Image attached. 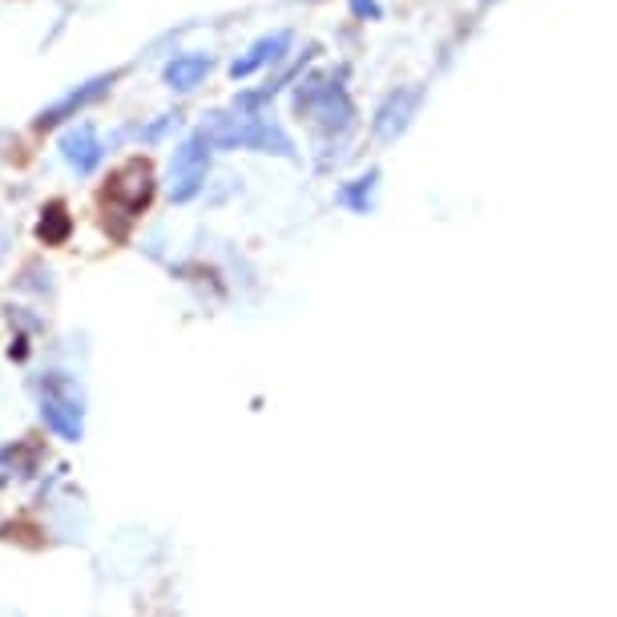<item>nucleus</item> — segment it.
I'll return each instance as SVG.
<instances>
[{
	"label": "nucleus",
	"mask_w": 617,
	"mask_h": 617,
	"mask_svg": "<svg viewBox=\"0 0 617 617\" xmlns=\"http://www.w3.org/2000/svg\"><path fill=\"white\" fill-rule=\"evenodd\" d=\"M202 138H206V146H219V150H258V153H279V158H291L295 153L291 138L270 117L246 114V109L214 114V121L202 129Z\"/></svg>",
	"instance_id": "f257e3e1"
},
{
	"label": "nucleus",
	"mask_w": 617,
	"mask_h": 617,
	"mask_svg": "<svg viewBox=\"0 0 617 617\" xmlns=\"http://www.w3.org/2000/svg\"><path fill=\"white\" fill-rule=\"evenodd\" d=\"M41 419H45L49 428L57 432L61 440L77 444L85 432V396H82V384L73 380V375H45V384H41Z\"/></svg>",
	"instance_id": "f03ea898"
},
{
	"label": "nucleus",
	"mask_w": 617,
	"mask_h": 617,
	"mask_svg": "<svg viewBox=\"0 0 617 617\" xmlns=\"http://www.w3.org/2000/svg\"><path fill=\"white\" fill-rule=\"evenodd\" d=\"M295 109L304 117H311L315 126L327 134H343L351 126V102L339 89V82H323V77H307L295 94Z\"/></svg>",
	"instance_id": "7ed1b4c3"
},
{
	"label": "nucleus",
	"mask_w": 617,
	"mask_h": 617,
	"mask_svg": "<svg viewBox=\"0 0 617 617\" xmlns=\"http://www.w3.org/2000/svg\"><path fill=\"white\" fill-rule=\"evenodd\" d=\"M206 170H210L206 138H202V134H190L174 150V162H170V199L174 202L199 199V190L206 187Z\"/></svg>",
	"instance_id": "20e7f679"
},
{
	"label": "nucleus",
	"mask_w": 617,
	"mask_h": 617,
	"mask_svg": "<svg viewBox=\"0 0 617 617\" xmlns=\"http://www.w3.org/2000/svg\"><path fill=\"white\" fill-rule=\"evenodd\" d=\"M150 194H153L150 162L129 158V162L114 174V182L105 187V206L114 210V214H121V219H134V214H141V210H146Z\"/></svg>",
	"instance_id": "39448f33"
},
{
	"label": "nucleus",
	"mask_w": 617,
	"mask_h": 617,
	"mask_svg": "<svg viewBox=\"0 0 617 617\" xmlns=\"http://www.w3.org/2000/svg\"><path fill=\"white\" fill-rule=\"evenodd\" d=\"M114 82H117V73H105V77H94V82H85L82 89H73V94H65L61 102H53V105L45 109V114L36 117V129H53V126H61L65 117L82 114L85 105H94L102 94H109V89H114Z\"/></svg>",
	"instance_id": "423d86ee"
},
{
	"label": "nucleus",
	"mask_w": 617,
	"mask_h": 617,
	"mask_svg": "<svg viewBox=\"0 0 617 617\" xmlns=\"http://www.w3.org/2000/svg\"><path fill=\"white\" fill-rule=\"evenodd\" d=\"M61 150H65V162H70L77 174H94L97 166H102L105 146H102V138L94 134V126H77L61 138Z\"/></svg>",
	"instance_id": "0eeeda50"
},
{
	"label": "nucleus",
	"mask_w": 617,
	"mask_h": 617,
	"mask_svg": "<svg viewBox=\"0 0 617 617\" xmlns=\"http://www.w3.org/2000/svg\"><path fill=\"white\" fill-rule=\"evenodd\" d=\"M419 94H412V89H400V94H392L384 105H380V114H375L372 129L380 141H396L404 129H408L412 121V109H416Z\"/></svg>",
	"instance_id": "6e6552de"
},
{
	"label": "nucleus",
	"mask_w": 617,
	"mask_h": 617,
	"mask_svg": "<svg viewBox=\"0 0 617 617\" xmlns=\"http://www.w3.org/2000/svg\"><path fill=\"white\" fill-rule=\"evenodd\" d=\"M287 49H291V33L263 36V41H255V45H251V53H246V57L234 61L231 77H251V73H258L263 65H279V61L287 57Z\"/></svg>",
	"instance_id": "1a4fd4ad"
},
{
	"label": "nucleus",
	"mask_w": 617,
	"mask_h": 617,
	"mask_svg": "<svg viewBox=\"0 0 617 617\" xmlns=\"http://www.w3.org/2000/svg\"><path fill=\"white\" fill-rule=\"evenodd\" d=\"M206 73H210V57H202V53H182V57H174L166 65V85L178 89V94H190V89H199Z\"/></svg>",
	"instance_id": "9d476101"
},
{
	"label": "nucleus",
	"mask_w": 617,
	"mask_h": 617,
	"mask_svg": "<svg viewBox=\"0 0 617 617\" xmlns=\"http://www.w3.org/2000/svg\"><path fill=\"white\" fill-rule=\"evenodd\" d=\"M375 170L368 178H355V182H351V187H343L339 190V202H343V206H351V210H360V214H368V206H372V190H375Z\"/></svg>",
	"instance_id": "9b49d317"
},
{
	"label": "nucleus",
	"mask_w": 617,
	"mask_h": 617,
	"mask_svg": "<svg viewBox=\"0 0 617 617\" xmlns=\"http://www.w3.org/2000/svg\"><path fill=\"white\" fill-rule=\"evenodd\" d=\"M351 9H355V17H380V4L375 0H351Z\"/></svg>",
	"instance_id": "f8f14e48"
}]
</instances>
